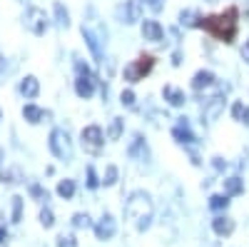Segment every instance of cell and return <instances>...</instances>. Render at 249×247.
Returning a JSON list of instances; mask_svg holds the SVG:
<instances>
[{"instance_id": "obj_1", "label": "cell", "mask_w": 249, "mask_h": 247, "mask_svg": "<svg viewBox=\"0 0 249 247\" xmlns=\"http://www.w3.org/2000/svg\"><path fill=\"white\" fill-rule=\"evenodd\" d=\"M199 28H204L210 35H214L217 40H224V43H232L237 38V8H230L219 15H207L202 18Z\"/></svg>"}, {"instance_id": "obj_2", "label": "cell", "mask_w": 249, "mask_h": 247, "mask_svg": "<svg viewBox=\"0 0 249 247\" xmlns=\"http://www.w3.org/2000/svg\"><path fill=\"white\" fill-rule=\"evenodd\" d=\"M124 217H127L137 230H147L152 220V200L144 192H132L124 205Z\"/></svg>"}, {"instance_id": "obj_3", "label": "cell", "mask_w": 249, "mask_h": 247, "mask_svg": "<svg viewBox=\"0 0 249 247\" xmlns=\"http://www.w3.org/2000/svg\"><path fill=\"white\" fill-rule=\"evenodd\" d=\"M50 152L57 157V160H70L72 157V142H70V135L65 130L55 128L50 133Z\"/></svg>"}, {"instance_id": "obj_4", "label": "cell", "mask_w": 249, "mask_h": 247, "mask_svg": "<svg viewBox=\"0 0 249 247\" xmlns=\"http://www.w3.org/2000/svg\"><path fill=\"white\" fill-rule=\"evenodd\" d=\"M152 68H155V60L150 55H140L135 63H130L127 68H124V80L140 82V80H144V75H150Z\"/></svg>"}, {"instance_id": "obj_5", "label": "cell", "mask_w": 249, "mask_h": 247, "mask_svg": "<svg viewBox=\"0 0 249 247\" xmlns=\"http://www.w3.org/2000/svg\"><path fill=\"white\" fill-rule=\"evenodd\" d=\"M48 25H50V20H48V13L43 8H28V13H25V28L33 35H45Z\"/></svg>"}, {"instance_id": "obj_6", "label": "cell", "mask_w": 249, "mask_h": 247, "mask_svg": "<svg viewBox=\"0 0 249 247\" xmlns=\"http://www.w3.org/2000/svg\"><path fill=\"white\" fill-rule=\"evenodd\" d=\"M102 142H105V137H102L100 125H88L85 130H82V148H85L90 155H97L102 150Z\"/></svg>"}, {"instance_id": "obj_7", "label": "cell", "mask_w": 249, "mask_h": 247, "mask_svg": "<svg viewBox=\"0 0 249 247\" xmlns=\"http://www.w3.org/2000/svg\"><path fill=\"white\" fill-rule=\"evenodd\" d=\"M117 15H120L122 23H127V25L137 23V20L142 18V0H127V3L117 10Z\"/></svg>"}, {"instance_id": "obj_8", "label": "cell", "mask_w": 249, "mask_h": 247, "mask_svg": "<svg viewBox=\"0 0 249 247\" xmlns=\"http://www.w3.org/2000/svg\"><path fill=\"white\" fill-rule=\"evenodd\" d=\"M75 93H77L80 97H85V100L95 93V77H92V73H90V75L77 73V80H75Z\"/></svg>"}, {"instance_id": "obj_9", "label": "cell", "mask_w": 249, "mask_h": 247, "mask_svg": "<svg viewBox=\"0 0 249 247\" xmlns=\"http://www.w3.org/2000/svg\"><path fill=\"white\" fill-rule=\"evenodd\" d=\"M222 113H224V97L222 95L207 100V105H204V122H214Z\"/></svg>"}, {"instance_id": "obj_10", "label": "cell", "mask_w": 249, "mask_h": 247, "mask_svg": "<svg viewBox=\"0 0 249 247\" xmlns=\"http://www.w3.org/2000/svg\"><path fill=\"white\" fill-rule=\"evenodd\" d=\"M162 35H164V30H162V25L157 23V20H144V23H142V38L144 40H150V43H160Z\"/></svg>"}, {"instance_id": "obj_11", "label": "cell", "mask_w": 249, "mask_h": 247, "mask_svg": "<svg viewBox=\"0 0 249 247\" xmlns=\"http://www.w3.org/2000/svg\"><path fill=\"white\" fill-rule=\"evenodd\" d=\"M115 220H112V215H105L97 225H95V235H97V240H110L112 235H115Z\"/></svg>"}, {"instance_id": "obj_12", "label": "cell", "mask_w": 249, "mask_h": 247, "mask_svg": "<svg viewBox=\"0 0 249 247\" xmlns=\"http://www.w3.org/2000/svg\"><path fill=\"white\" fill-rule=\"evenodd\" d=\"M162 95H164V100L170 102L172 108H179V105H184V93L179 90V88H175V85H164V90H162Z\"/></svg>"}, {"instance_id": "obj_13", "label": "cell", "mask_w": 249, "mask_h": 247, "mask_svg": "<svg viewBox=\"0 0 249 247\" xmlns=\"http://www.w3.org/2000/svg\"><path fill=\"white\" fill-rule=\"evenodd\" d=\"M212 228H214V232H217L219 237H227V235L234 232V222H232L230 217H214V220H212Z\"/></svg>"}, {"instance_id": "obj_14", "label": "cell", "mask_w": 249, "mask_h": 247, "mask_svg": "<svg viewBox=\"0 0 249 247\" xmlns=\"http://www.w3.org/2000/svg\"><path fill=\"white\" fill-rule=\"evenodd\" d=\"M20 93H23L25 97H35V95L40 93V82H37V77H33V75L23 77V82H20Z\"/></svg>"}, {"instance_id": "obj_15", "label": "cell", "mask_w": 249, "mask_h": 247, "mask_svg": "<svg viewBox=\"0 0 249 247\" xmlns=\"http://www.w3.org/2000/svg\"><path fill=\"white\" fill-rule=\"evenodd\" d=\"M172 137H175L177 142H182V145H192V142H195V135L190 133V128L184 125V117H182V125H177V128L172 130Z\"/></svg>"}, {"instance_id": "obj_16", "label": "cell", "mask_w": 249, "mask_h": 247, "mask_svg": "<svg viewBox=\"0 0 249 247\" xmlns=\"http://www.w3.org/2000/svg\"><path fill=\"white\" fill-rule=\"evenodd\" d=\"M179 23H182V25H187V28H199V23H202V15H199L197 10H182V15H179Z\"/></svg>"}, {"instance_id": "obj_17", "label": "cell", "mask_w": 249, "mask_h": 247, "mask_svg": "<svg viewBox=\"0 0 249 247\" xmlns=\"http://www.w3.org/2000/svg\"><path fill=\"white\" fill-rule=\"evenodd\" d=\"M244 192V182L239 177H227L224 180V195H242Z\"/></svg>"}, {"instance_id": "obj_18", "label": "cell", "mask_w": 249, "mask_h": 247, "mask_svg": "<svg viewBox=\"0 0 249 247\" xmlns=\"http://www.w3.org/2000/svg\"><path fill=\"white\" fill-rule=\"evenodd\" d=\"M214 82V75L210 73V70H199L197 75H195V80H192V88L195 90H202V88H207V85H212Z\"/></svg>"}, {"instance_id": "obj_19", "label": "cell", "mask_w": 249, "mask_h": 247, "mask_svg": "<svg viewBox=\"0 0 249 247\" xmlns=\"http://www.w3.org/2000/svg\"><path fill=\"white\" fill-rule=\"evenodd\" d=\"M23 117L30 122V125H37V122L45 117V113L40 110L37 105H25V108H23Z\"/></svg>"}, {"instance_id": "obj_20", "label": "cell", "mask_w": 249, "mask_h": 247, "mask_svg": "<svg viewBox=\"0 0 249 247\" xmlns=\"http://www.w3.org/2000/svg\"><path fill=\"white\" fill-rule=\"evenodd\" d=\"M82 35H85V40H88V45H90V53H92V57L97 60V63H102V50H100L97 38H95L90 30H85V28H82Z\"/></svg>"}, {"instance_id": "obj_21", "label": "cell", "mask_w": 249, "mask_h": 247, "mask_svg": "<svg viewBox=\"0 0 249 247\" xmlns=\"http://www.w3.org/2000/svg\"><path fill=\"white\" fill-rule=\"evenodd\" d=\"M122 130H124V120H122V117H112L110 128H107V137H110V140H120Z\"/></svg>"}, {"instance_id": "obj_22", "label": "cell", "mask_w": 249, "mask_h": 247, "mask_svg": "<svg viewBox=\"0 0 249 247\" xmlns=\"http://www.w3.org/2000/svg\"><path fill=\"white\" fill-rule=\"evenodd\" d=\"M57 195L65 197V200H70V197L75 195V182H72V180H62V182L57 185Z\"/></svg>"}, {"instance_id": "obj_23", "label": "cell", "mask_w": 249, "mask_h": 247, "mask_svg": "<svg viewBox=\"0 0 249 247\" xmlns=\"http://www.w3.org/2000/svg\"><path fill=\"white\" fill-rule=\"evenodd\" d=\"M55 15H57V25L60 28H68L70 25V15H68V10H65V5H62V3H55Z\"/></svg>"}, {"instance_id": "obj_24", "label": "cell", "mask_w": 249, "mask_h": 247, "mask_svg": "<svg viewBox=\"0 0 249 247\" xmlns=\"http://www.w3.org/2000/svg\"><path fill=\"white\" fill-rule=\"evenodd\" d=\"M230 195H212L210 197V208L212 210H222V208H227V205H230V200H227Z\"/></svg>"}, {"instance_id": "obj_25", "label": "cell", "mask_w": 249, "mask_h": 247, "mask_svg": "<svg viewBox=\"0 0 249 247\" xmlns=\"http://www.w3.org/2000/svg\"><path fill=\"white\" fill-rule=\"evenodd\" d=\"M3 180H5L8 185H15V182L23 180V172H20V168H10V170L3 175Z\"/></svg>"}, {"instance_id": "obj_26", "label": "cell", "mask_w": 249, "mask_h": 247, "mask_svg": "<svg viewBox=\"0 0 249 247\" xmlns=\"http://www.w3.org/2000/svg\"><path fill=\"white\" fill-rule=\"evenodd\" d=\"M40 225H43V228H53V225H55L53 210H50V208H43V210H40Z\"/></svg>"}, {"instance_id": "obj_27", "label": "cell", "mask_w": 249, "mask_h": 247, "mask_svg": "<svg viewBox=\"0 0 249 247\" xmlns=\"http://www.w3.org/2000/svg\"><path fill=\"white\" fill-rule=\"evenodd\" d=\"M142 145H144V140H142V135H135V142H132V145H130L127 155H130V157H140V152H142Z\"/></svg>"}, {"instance_id": "obj_28", "label": "cell", "mask_w": 249, "mask_h": 247, "mask_svg": "<svg viewBox=\"0 0 249 247\" xmlns=\"http://www.w3.org/2000/svg\"><path fill=\"white\" fill-rule=\"evenodd\" d=\"M72 225H75V228H90L92 222H90V217H88L85 212H77V215L72 217Z\"/></svg>"}, {"instance_id": "obj_29", "label": "cell", "mask_w": 249, "mask_h": 247, "mask_svg": "<svg viewBox=\"0 0 249 247\" xmlns=\"http://www.w3.org/2000/svg\"><path fill=\"white\" fill-rule=\"evenodd\" d=\"M20 212H23V197H13V222H20Z\"/></svg>"}, {"instance_id": "obj_30", "label": "cell", "mask_w": 249, "mask_h": 247, "mask_svg": "<svg viewBox=\"0 0 249 247\" xmlns=\"http://www.w3.org/2000/svg\"><path fill=\"white\" fill-rule=\"evenodd\" d=\"M57 247H77L75 235H60L57 237Z\"/></svg>"}, {"instance_id": "obj_31", "label": "cell", "mask_w": 249, "mask_h": 247, "mask_svg": "<svg viewBox=\"0 0 249 247\" xmlns=\"http://www.w3.org/2000/svg\"><path fill=\"white\" fill-rule=\"evenodd\" d=\"M105 185H115L117 182V168L115 165H107V170H105V180H102Z\"/></svg>"}, {"instance_id": "obj_32", "label": "cell", "mask_w": 249, "mask_h": 247, "mask_svg": "<svg viewBox=\"0 0 249 247\" xmlns=\"http://www.w3.org/2000/svg\"><path fill=\"white\" fill-rule=\"evenodd\" d=\"M120 100H122V105H127V108H132V105H135V93H132V90H122Z\"/></svg>"}, {"instance_id": "obj_33", "label": "cell", "mask_w": 249, "mask_h": 247, "mask_svg": "<svg viewBox=\"0 0 249 247\" xmlns=\"http://www.w3.org/2000/svg\"><path fill=\"white\" fill-rule=\"evenodd\" d=\"M30 195L33 197H37V200H48V192L40 188V185H30Z\"/></svg>"}, {"instance_id": "obj_34", "label": "cell", "mask_w": 249, "mask_h": 247, "mask_svg": "<svg viewBox=\"0 0 249 247\" xmlns=\"http://www.w3.org/2000/svg\"><path fill=\"white\" fill-rule=\"evenodd\" d=\"M144 5H147L152 13H160L164 8V0H144Z\"/></svg>"}, {"instance_id": "obj_35", "label": "cell", "mask_w": 249, "mask_h": 247, "mask_svg": "<svg viewBox=\"0 0 249 247\" xmlns=\"http://www.w3.org/2000/svg\"><path fill=\"white\" fill-rule=\"evenodd\" d=\"M97 185H100V180L95 175V168L90 165V168H88V188H97Z\"/></svg>"}, {"instance_id": "obj_36", "label": "cell", "mask_w": 249, "mask_h": 247, "mask_svg": "<svg viewBox=\"0 0 249 247\" xmlns=\"http://www.w3.org/2000/svg\"><path fill=\"white\" fill-rule=\"evenodd\" d=\"M232 115H234V120H242V115H244V105H242V102H234Z\"/></svg>"}, {"instance_id": "obj_37", "label": "cell", "mask_w": 249, "mask_h": 247, "mask_svg": "<svg viewBox=\"0 0 249 247\" xmlns=\"http://www.w3.org/2000/svg\"><path fill=\"white\" fill-rule=\"evenodd\" d=\"M242 57H244L247 63H249V40H247V43H244V48H242Z\"/></svg>"}, {"instance_id": "obj_38", "label": "cell", "mask_w": 249, "mask_h": 247, "mask_svg": "<svg viewBox=\"0 0 249 247\" xmlns=\"http://www.w3.org/2000/svg\"><path fill=\"white\" fill-rule=\"evenodd\" d=\"M242 120H244V125L249 128V108H244V115H242Z\"/></svg>"}, {"instance_id": "obj_39", "label": "cell", "mask_w": 249, "mask_h": 247, "mask_svg": "<svg viewBox=\"0 0 249 247\" xmlns=\"http://www.w3.org/2000/svg\"><path fill=\"white\" fill-rule=\"evenodd\" d=\"M214 168H219V170L224 168V162H222V157H214Z\"/></svg>"}, {"instance_id": "obj_40", "label": "cell", "mask_w": 249, "mask_h": 247, "mask_svg": "<svg viewBox=\"0 0 249 247\" xmlns=\"http://www.w3.org/2000/svg\"><path fill=\"white\" fill-rule=\"evenodd\" d=\"M8 237V232H5V228H0V245H3V240Z\"/></svg>"}, {"instance_id": "obj_41", "label": "cell", "mask_w": 249, "mask_h": 247, "mask_svg": "<svg viewBox=\"0 0 249 247\" xmlns=\"http://www.w3.org/2000/svg\"><path fill=\"white\" fill-rule=\"evenodd\" d=\"M244 15L249 18V0H244Z\"/></svg>"}, {"instance_id": "obj_42", "label": "cell", "mask_w": 249, "mask_h": 247, "mask_svg": "<svg viewBox=\"0 0 249 247\" xmlns=\"http://www.w3.org/2000/svg\"><path fill=\"white\" fill-rule=\"evenodd\" d=\"M0 68H3V63H0Z\"/></svg>"}]
</instances>
